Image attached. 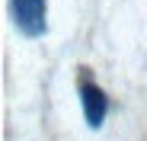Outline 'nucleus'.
<instances>
[{
	"mask_svg": "<svg viewBox=\"0 0 147 141\" xmlns=\"http://www.w3.org/2000/svg\"><path fill=\"white\" fill-rule=\"evenodd\" d=\"M80 103H83V115L90 128H99L109 115V96L99 83L93 80H80Z\"/></svg>",
	"mask_w": 147,
	"mask_h": 141,
	"instance_id": "f03ea898",
	"label": "nucleus"
},
{
	"mask_svg": "<svg viewBox=\"0 0 147 141\" xmlns=\"http://www.w3.org/2000/svg\"><path fill=\"white\" fill-rule=\"evenodd\" d=\"M10 10H13V22H16V29L22 35H29V39H38L45 35L48 29V7H45V0H10Z\"/></svg>",
	"mask_w": 147,
	"mask_h": 141,
	"instance_id": "f257e3e1",
	"label": "nucleus"
}]
</instances>
